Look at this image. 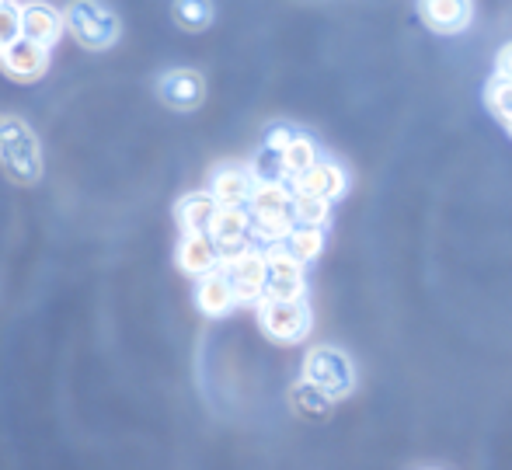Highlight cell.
I'll list each match as a JSON object with an SVG mask.
<instances>
[{
    "instance_id": "6da1fadb",
    "label": "cell",
    "mask_w": 512,
    "mask_h": 470,
    "mask_svg": "<svg viewBox=\"0 0 512 470\" xmlns=\"http://www.w3.org/2000/svg\"><path fill=\"white\" fill-rule=\"evenodd\" d=\"M0 164L14 185H39L42 178V147L25 119L4 115L0 119Z\"/></svg>"
},
{
    "instance_id": "7a4b0ae2",
    "label": "cell",
    "mask_w": 512,
    "mask_h": 470,
    "mask_svg": "<svg viewBox=\"0 0 512 470\" xmlns=\"http://www.w3.org/2000/svg\"><path fill=\"white\" fill-rule=\"evenodd\" d=\"M63 32H70L91 53H105L119 42L122 25L102 0H70L63 7Z\"/></svg>"
},
{
    "instance_id": "3957f363",
    "label": "cell",
    "mask_w": 512,
    "mask_h": 470,
    "mask_svg": "<svg viewBox=\"0 0 512 470\" xmlns=\"http://www.w3.org/2000/svg\"><path fill=\"white\" fill-rule=\"evenodd\" d=\"M258 324H262V331L272 342L297 345V342H304L310 331V307L304 296H293V300L262 296V300H258Z\"/></svg>"
},
{
    "instance_id": "277c9868",
    "label": "cell",
    "mask_w": 512,
    "mask_h": 470,
    "mask_svg": "<svg viewBox=\"0 0 512 470\" xmlns=\"http://www.w3.org/2000/svg\"><path fill=\"white\" fill-rule=\"evenodd\" d=\"M304 380L321 387L331 401H342L356 390V366L349 363L345 352L331 349V345H317L304 359Z\"/></svg>"
},
{
    "instance_id": "5b68a950",
    "label": "cell",
    "mask_w": 512,
    "mask_h": 470,
    "mask_svg": "<svg viewBox=\"0 0 512 470\" xmlns=\"http://www.w3.org/2000/svg\"><path fill=\"white\" fill-rule=\"evenodd\" d=\"M209 241L216 244V255L220 262L241 255L251 248V216L244 206H220L213 216V227H209Z\"/></svg>"
},
{
    "instance_id": "8992f818",
    "label": "cell",
    "mask_w": 512,
    "mask_h": 470,
    "mask_svg": "<svg viewBox=\"0 0 512 470\" xmlns=\"http://www.w3.org/2000/svg\"><path fill=\"white\" fill-rule=\"evenodd\" d=\"M0 70L18 84H35L49 74V49L18 35L11 46L0 49Z\"/></svg>"
},
{
    "instance_id": "52a82bcc",
    "label": "cell",
    "mask_w": 512,
    "mask_h": 470,
    "mask_svg": "<svg viewBox=\"0 0 512 470\" xmlns=\"http://www.w3.org/2000/svg\"><path fill=\"white\" fill-rule=\"evenodd\" d=\"M265 255V289L262 296H272V300H293V296H304L307 282H304V265L293 262L279 244H272Z\"/></svg>"
},
{
    "instance_id": "ba28073f",
    "label": "cell",
    "mask_w": 512,
    "mask_h": 470,
    "mask_svg": "<svg viewBox=\"0 0 512 470\" xmlns=\"http://www.w3.org/2000/svg\"><path fill=\"white\" fill-rule=\"evenodd\" d=\"M223 272H227V282L234 289L237 303H258L265 289V255L258 248H248L241 255L220 262Z\"/></svg>"
},
{
    "instance_id": "9c48e42d",
    "label": "cell",
    "mask_w": 512,
    "mask_h": 470,
    "mask_svg": "<svg viewBox=\"0 0 512 470\" xmlns=\"http://www.w3.org/2000/svg\"><path fill=\"white\" fill-rule=\"evenodd\" d=\"M157 98H161V105H168L171 112H196L206 101V81L196 70H185V67L168 70V74H161V81H157Z\"/></svg>"
},
{
    "instance_id": "30bf717a",
    "label": "cell",
    "mask_w": 512,
    "mask_h": 470,
    "mask_svg": "<svg viewBox=\"0 0 512 470\" xmlns=\"http://www.w3.org/2000/svg\"><path fill=\"white\" fill-rule=\"evenodd\" d=\"M418 18L436 35H460L474 18L471 0H418Z\"/></svg>"
},
{
    "instance_id": "8fae6325",
    "label": "cell",
    "mask_w": 512,
    "mask_h": 470,
    "mask_svg": "<svg viewBox=\"0 0 512 470\" xmlns=\"http://www.w3.org/2000/svg\"><path fill=\"white\" fill-rule=\"evenodd\" d=\"M18 18H21V39L28 42H39V46L53 49L63 35V14L56 7L42 4V0H32V4H21L18 7Z\"/></svg>"
},
{
    "instance_id": "7c38bea8",
    "label": "cell",
    "mask_w": 512,
    "mask_h": 470,
    "mask_svg": "<svg viewBox=\"0 0 512 470\" xmlns=\"http://www.w3.org/2000/svg\"><path fill=\"white\" fill-rule=\"evenodd\" d=\"M293 192L331 202V199H338V195H345V171L331 161H314L304 175L293 178Z\"/></svg>"
},
{
    "instance_id": "4fadbf2b",
    "label": "cell",
    "mask_w": 512,
    "mask_h": 470,
    "mask_svg": "<svg viewBox=\"0 0 512 470\" xmlns=\"http://www.w3.org/2000/svg\"><path fill=\"white\" fill-rule=\"evenodd\" d=\"M196 307L203 310L206 317H227L230 310L237 307L234 289H230L223 265H216V269H209L206 276H199V282H196Z\"/></svg>"
},
{
    "instance_id": "5bb4252c",
    "label": "cell",
    "mask_w": 512,
    "mask_h": 470,
    "mask_svg": "<svg viewBox=\"0 0 512 470\" xmlns=\"http://www.w3.org/2000/svg\"><path fill=\"white\" fill-rule=\"evenodd\" d=\"M251 188H255V175L248 168H220L209 182V195L216 206H248Z\"/></svg>"
},
{
    "instance_id": "9a60e30c",
    "label": "cell",
    "mask_w": 512,
    "mask_h": 470,
    "mask_svg": "<svg viewBox=\"0 0 512 470\" xmlns=\"http://www.w3.org/2000/svg\"><path fill=\"white\" fill-rule=\"evenodd\" d=\"M216 209L220 206H216V199L209 192H189L178 199L175 220H178V227H182V234H209Z\"/></svg>"
},
{
    "instance_id": "2e32d148",
    "label": "cell",
    "mask_w": 512,
    "mask_h": 470,
    "mask_svg": "<svg viewBox=\"0 0 512 470\" xmlns=\"http://www.w3.org/2000/svg\"><path fill=\"white\" fill-rule=\"evenodd\" d=\"M220 265V255H216V244L209 241V234H185L182 244H178V269L185 276H206L209 269Z\"/></svg>"
},
{
    "instance_id": "e0dca14e",
    "label": "cell",
    "mask_w": 512,
    "mask_h": 470,
    "mask_svg": "<svg viewBox=\"0 0 512 470\" xmlns=\"http://www.w3.org/2000/svg\"><path fill=\"white\" fill-rule=\"evenodd\" d=\"M279 248L300 265L317 262L324 251V227H297V223H293V230L279 241Z\"/></svg>"
},
{
    "instance_id": "ac0fdd59",
    "label": "cell",
    "mask_w": 512,
    "mask_h": 470,
    "mask_svg": "<svg viewBox=\"0 0 512 470\" xmlns=\"http://www.w3.org/2000/svg\"><path fill=\"white\" fill-rule=\"evenodd\" d=\"M290 408L297 411L307 422H324L331 415V397L324 394L321 387H314L310 380H300L297 387L290 390Z\"/></svg>"
},
{
    "instance_id": "d6986e66",
    "label": "cell",
    "mask_w": 512,
    "mask_h": 470,
    "mask_svg": "<svg viewBox=\"0 0 512 470\" xmlns=\"http://www.w3.org/2000/svg\"><path fill=\"white\" fill-rule=\"evenodd\" d=\"M279 161H283V178L286 182H293L297 175H304V171L310 168V164L317 161V147L314 140L304 133H293L290 140L279 147Z\"/></svg>"
},
{
    "instance_id": "ffe728a7",
    "label": "cell",
    "mask_w": 512,
    "mask_h": 470,
    "mask_svg": "<svg viewBox=\"0 0 512 470\" xmlns=\"http://www.w3.org/2000/svg\"><path fill=\"white\" fill-rule=\"evenodd\" d=\"M171 14H175V25L185 32H206L216 18V7L213 0H175Z\"/></svg>"
},
{
    "instance_id": "44dd1931",
    "label": "cell",
    "mask_w": 512,
    "mask_h": 470,
    "mask_svg": "<svg viewBox=\"0 0 512 470\" xmlns=\"http://www.w3.org/2000/svg\"><path fill=\"white\" fill-rule=\"evenodd\" d=\"M328 206H331V202H324V199L293 192L290 216H293V223H297V227H328Z\"/></svg>"
},
{
    "instance_id": "7402d4cb",
    "label": "cell",
    "mask_w": 512,
    "mask_h": 470,
    "mask_svg": "<svg viewBox=\"0 0 512 470\" xmlns=\"http://www.w3.org/2000/svg\"><path fill=\"white\" fill-rule=\"evenodd\" d=\"M485 101H488V108H492V115H499V119L509 126L512 122V81L495 74L492 84L485 88Z\"/></svg>"
},
{
    "instance_id": "603a6c76",
    "label": "cell",
    "mask_w": 512,
    "mask_h": 470,
    "mask_svg": "<svg viewBox=\"0 0 512 470\" xmlns=\"http://www.w3.org/2000/svg\"><path fill=\"white\" fill-rule=\"evenodd\" d=\"M21 35V18H18V7L11 0H0V49L11 46L14 39Z\"/></svg>"
},
{
    "instance_id": "cb8c5ba5",
    "label": "cell",
    "mask_w": 512,
    "mask_h": 470,
    "mask_svg": "<svg viewBox=\"0 0 512 470\" xmlns=\"http://www.w3.org/2000/svg\"><path fill=\"white\" fill-rule=\"evenodd\" d=\"M495 74L506 77V81H512V42H509V46H502L499 60H495Z\"/></svg>"
},
{
    "instance_id": "d4e9b609",
    "label": "cell",
    "mask_w": 512,
    "mask_h": 470,
    "mask_svg": "<svg viewBox=\"0 0 512 470\" xmlns=\"http://www.w3.org/2000/svg\"><path fill=\"white\" fill-rule=\"evenodd\" d=\"M509 136H512V122H509Z\"/></svg>"
},
{
    "instance_id": "484cf974",
    "label": "cell",
    "mask_w": 512,
    "mask_h": 470,
    "mask_svg": "<svg viewBox=\"0 0 512 470\" xmlns=\"http://www.w3.org/2000/svg\"><path fill=\"white\" fill-rule=\"evenodd\" d=\"M0 119H4V115H0Z\"/></svg>"
}]
</instances>
